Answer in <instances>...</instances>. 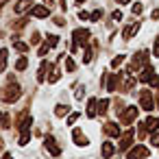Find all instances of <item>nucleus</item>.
Here are the masks:
<instances>
[{"mask_svg": "<svg viewBox=\"0 0 159 159\" xmlns=\"http://www.w3.org/2000/svg\"><path fill=\"white\" fill-rule=\"evenodd\" d=\"M152 20H159V9H155V11H152Z\"/></svg>", "mask_w": 159, "mask_h": 159, "instance_id": "nucleus-35", "label": "nucleus"}, {"mask_svg": "<svg viewBox=\"0 0 159 159\" xmlns=\"http://www.w3.org/2000/svg\"><path fill=\"white\" fill-rule=\"evenodd\" d=\"M139 105H142V109H146V111H152V109H155L152 96H150L148 89H142V94H139Z\"/></svg>", "mask_w": 159, "mask_h": 159, "instance_id": "nucleus-3", "label": "nucleus"}, {"mask_svg": "<svg viewBox=\"0 0 159 159\" xmlns=\"http://www.w3.org/2000/svg\"><path fill=\"white\" fill-rule=\"evenodd\" d=\"M105 133H107V135H111V137H118V135H120V129H118V124L107 122V124H105Z\"/></svg>", "mask_w": 159, "mask_h": 159, "instance_id": "nucleus-11", "label": "nucleus"}, {"mask_svg": "<svg viewBox=\"0 0 159 159\" xmlns=\"http://www.w3.org/2000/svg\"><path fill=\"white\" fill-rule=\"evenodd\" d=\"M0 148H2V139H0Z\"/></svg>", "mask_w": 159, "mask_h": 159, "instance_id": "nucleus-39", "label": "nucleus"}, {"mask_svg": "<svg viewBox=\"0 0 159 159\" xmlns=\"http://www.w3.org/2000/svg\"><path fill=\"white\" fill-rule=\"evenodd\" d=\"M133 13H135V16H139V13H142V5H139V2H135V5H133Z\"/></svg>", "mask_w": 159, "mask_h": 159, "instance_id": "nucleus-29", "label": "nucleus"}, {"mask_svg": "<svg viewBox=\"0 0 159 159\" xmlns=\"http://www.w3.org/2000/svg\"><path fill=\"white\" fill-rule=\"evenodd\" d=\"M137 118V107H126V111H120V122L122 124H131Z\"/></svg>", "mask_w": 159, "mask_h": 159, "instance_id": "nucleus-4", "label": "nucleus"}, {"mask_svg": "<svg viewBox=\"0 0 159 159\" xmlns=\"http://www.w3.org/2000/svg\"><path fill=\"white\" fill-rule=\"evenodd\" d=\"M46 70H48V63L44 61V63L39 66V72H37V81H39V83H42V81L46 79Z\"/></svg>", "mask_w": 159, "mask_h": 159, "instance_id": "nucleus-19", "label": "nucleus"}, {"mask_svg": "<svg viewBox=\"0 0 159 159\" xmlns=\"http://www.w3.org/2000/svg\"><path fill=\"white\" fill-rule=\"evenodd\" d=\"M9 2V0H0V7H2V5H7Z\"/></svg>", "mask_w": 159, "mask_h": 159, "instance_id": "nucleus-36", "label": "nucleus"}, {"mask_svg": "<svg viewBox=\"0 0 159 159\" xmlns=\"http://www.w3.org/2000/svg\"><path fill=\"white\" fill-rule=\"evenodd\" d=\"M46 42L50 44V48H55V46L59 44V37H57V35H46Z\"/></svg>", "mask_w": 159, "mask_h": 159, "instance_id": "nucleus-22", "label": "nucleus"}, {"mask_svg": "<svg viewBox=\"0 0 159 159\" xmlns=\"http://www.w3.org/2000/svg\"><path fill=\"white\" fill-rule=\"evenodd\" d=\"M5 68H7V48L0 50V72H5Z\"/></svg>", "mask_w": 159, "mask_h": 159, "instance_id": "nucleus-18", "label": "nucleus"}, {"mask_svg": "<svg viewBox=\"0 0 159 159\" xmlns=\"http://www.w3.org/2000/svg\"><path fill=\"white\" fill-rule=\"evenodd\" d=\"M107 107H109V100H98V113H107Z\"/></svg>", "mask_w": 159, "mask_h": 159, "instance_id": "nucleus-23", "label": "nucleus"}, {"mask_svg": "<svg viewBox=\"0 0 159 159\" xmlns=\"http://www.w3.org/2000/svg\"><path fill=\"white\" fill-rule=\"evenodd\" d=\"M100 18H102V11H100V9H96V11H94V13L89 16V20H94V22H98Z\"/></svg>", "mask_w": 159, "mask_h": 159, "instance_id": "nucleus-24", "label": "nucleus"}, {"mask_svg": "<svg viewBox=\"0 0 159 159\" xmlns=\"http://www.w3.org/2000/svg\"><path fill=\"white\" fill-rule=\"evenodd\" d=\"M118 79H120V74H109V81H107V92H116Z\"/></svg>", "mask_w": 159, "mask_h": 159, "instance_id": "nucleus-12", "label": "nucleus"}, {"mask_svg": "<svg viewBox=\"0 0 159 159\" xmlns=\"http://www.w3.org/2000/svg\"><path fill=\"white\" fill-rule=\"evenodd\" d=\"M68 111H70V107H66V105H57V107H55V113H57L59 118H61V116H66Z\"/></svg>", "mask_w": 159, "mask_h": 159, "instance_id": "nucleus-20", "label": "nucleus"}, {"mask_svg": "<svg viewBox=\"0 0 159 159\" xmlns=\"http://www.w3.org/2000/svg\"><path fill=\"white\" fill-rule=\"evenodd\" d=\"M144 126H146V131H157V129H159V120L150 116V118L144 122Z\"/></svg>", "mask_w": 159, "mask_h": 159, "instance_id": "nucleus-13", "label": "nucleus"}, {"mask_svg": "<svg viewBox=\"0 0 159 159\" xmlns=\"http://www.w3.org/2000/svg\"><path fill=\"white\" fill-rule=\"evenodd\" d=\"M79 18H81V20H89V13H87V11H81Z\"/></svg>", "mask_w": 159, "mask_h": 159, "instance_id": "nucleus-31", "label": "nucleus"}, {"mask_svg": "<svg viewBox=\"0 0 159 159\" xmlns=\"http://www.w3.org/2000/svg\"><path fill=\"white\" fill-rule=\"evenodd\" d=\"M113 20H122V11H113Z\"/></svg>", "mask_w": 159, "mask_h": 159, "instance_id": "nucleus-32", "label": "nucleus"}, {"mask_svg": "<svg viewBox=\"0 0 159 159\" xmlns=\"http://www.w3.org/2000/svg\"><path fill=\"white\" fill-rule=\"evenodd\" d=\"M76 120H79V113H72V116L68 118V126H72V124H74Z\"/></svg>", "mask_w": 159, "mask_h": 159, "instance_id": "nucleus-27", "label": "nucleus"}, {"mask_svg": "<svg viewBox=\"0 0 159 159\" xmlns=\"http://www.w3.org/2000/svg\"><path fill=\"white\" fill-rule=\"evenodd\" d=\"M26 66H29V61H26V57H20L18 59V63H16V68L22 72V70H26Z\"/></svg>", "mask_w": 159, "mask_h": 159, "instance_id": "nucleus-21", "label": "nucleus"}, {"mask_svg": "<svg viewBox=\"0 0 159 159\" xmlns=\"http://www.w3.org/2000/svg\"><path fill=\"white\" fill-rule=\"evenodd\" d=\"M18 96H20V87H18V85H13V79H11V85L5 89V94H2V100H5V102H13Z\"/></svg>", "mask_w": 159, "mask_h": 159, "instance_id": "nucleus-2", "label": "nucleus"}, {"mask_svg": "<svg viewBox=\"0 0 159 159\" xmlns=\"http://www.w3.org/2000/svg\"><path fill=\"white\" fill-rule=\"evenodd\" d=\"M122 61H124V57H122V55H120V57H116V59L111 61V68H118V66H120Z\"/></svg>", "mask_w": 159, "mask_h": 159, "instance_id": "nucleus-25", "label": "nucleus"}, {"mask_svg": "<svg viewBox=\"0 0 159 159\" xmlns=\"http://www.w3.org/2000/svg\"><path fill=\"white\" fill-rule=\"evenodd\" d=\"M44 144H46V150H48L50 155H55V157H57V155H61V148H59V146H55V137H46V139H44Z\"/></svg>", "mask_w": 159, "mask_h": 159, "instance_id": "nucleus-6", "label": "nucleus"}, {"mask_svg": "<svg viewBox=\"0 0 159 159\" xmlns=\"http://www.w3.org/2000/svg\"><path fill=\"white\" fill-rule=\"evenodd\" d=\"M83 92H85V87H79V92H76V98H79V100L83 98Z\"/></svg>", "mask_w": 159, "mask_h": 159, "instance_id": "nucleus-33", "label": "nucleus"}, {"mask_svg": "<svg viewBox=\"0 0 159 159\" xmlns=\"http://www.w3.org/2000/svg\"><path fill=\"white\" fill-rule=\"evenodd\" d=\"M13 46H16V50H20V52H26V50H29V46H26L24 42H20V39H18V35L13 37Z\"/></svg>", "mask_w": 159, "mask_h": 159, "instance_id": "nucleus-17", "label": "nucleus"}, {"mask_svg": "<svg viewBox=\"0 0 159 159\" xmlns=\"http://www.w3.org/2000/svg\"><path fill=\"white\" fill-rule=\"evenodd\" d=\"M118 2H120V5H126V2H129V0H118Z\"/></svg>", "mask_w": 159, "mask_h": 159, "instance_id": "nucleus-37", "label": "nucleus"}, {"mask_svg": "<svg viewBox=\"0 0 159 159\" xmlns=\"http://www.w3.org/2000/svg\"><path fill=\"white\" fill-rule=\"evenodd\" d=\"M76 2H79V5H81V2H85V0H76Z\"/></svg>", "mask_w": 159, "mask_h": 159, "instance_id": "nucleus-38", "label": "nucleus"}, {"mask_svg": "<svg viewBox=\"0 0 159 159\" xmlns=\"http://www.w3.org/2000/svg\"><path fill=\"white\" fill-rule=\"evenodd\" d=\"M72 139L76 142V146H87V137L83 135L81 129H74V131H72Z\"/></svg>", "mask_w": 159, "mask_h": 159, "instance_id": "nucleus-7", "label": "nucleus"}, {"mask_svg": "<svg viewBox=\"0 0 159 159\" xmlns=\"http://www.w3.org/2000/svg\"><path fill=\"white\" fill-rule=\"evenodd\" d=\"M31 42H33V44H37V42H39V35H37V33H33V37H31Z\"/></svg>", "mask_w": 159, "mask_h": 159, "instance_id": "nucleus-34", "label": "nucleus"}, {"mask_svg": "<svg viewBox=\"0 0 159 159\" xmlns=\"http://www.w3.org/2000/svg\"><path fill=\"white\" fill-rule=\"evenodd\" d=\"M66 68H68V70H70V72H74V68H76V66H74V61H72V59H70V57H68V59H66Z\"/></svg>", "mask_w": 159, "mask_h": 159, "instance_id": "nucleus-26", "label": "nucleus"}, {"mask_svg": "<svg viewBox=\"0 0 159 159\" xmlns=\"http://www.w3.org/2000/svg\"><path fill=\"white\" fill-rule=\"evenodd\" d=\"M33 16H35V18H48L50 11H48L46 7H33Z\"/></svg>", "mask_w": 159, "mask_h": 159, "instance_id": "nucleus-14", "label": "nucleus"}, {"mask_svg": "<svg viewBox=\"0 0 159 159\" xmlns=\"http://www.w3.org/2000/svg\"><path fill=\"white\" fill-rule=\"evenodd\" d=\"M113 152H116V146H113L111 142H105V144H102V157H111Z\"/></svg>", "mask_w": 159, "mask_h": 159, "instance_id": "nucleus-15", "label": "nucleus"}, {"mask_svg": "<svg viewBox=\"0 0 159 159\" xmlns=\"http://www.w3.org/2000/svg\"><path fill=\"white\" fill-rule=\"evenodd\" d=\"M152 52H155V57H159V37L155 39V50H152Z\"/></svg>", "mask_w": 159, "mask_h": 159, "instance_id": "nucleus-30", "label": "nucleus"}, {"mask_svg": "<svg viewBox=\"0 0 159 159\" xmlns=\"http://www.w3.org/2000/svg\"><path fill=\"white\" fill-rule=\"evenodd\" d=\"M137 31H139V22H135V24L126 26V29H124V33H122V37H124V39H131V37H133Z\"/></svg>", "mask_w": 159, "mask_h": 159, "instance_id": "nucleus-10", "label": "nucleus"}, {"mask_svg": "<svg viewBox=\"0 0 159 159\" xmlns=\"http://www.w3.org/2000/svg\"><path fill=\"white\" fill-rule=\"evenodd\" d=\"M29 9H33V0H20V2L16 5V13H24Z\"/></svg>", "mask_w": 159, "mask_h": 159, "instance_id": "nucleus-9", "label": "nucleus"}, {"mask_svg": "<svg viewBox=\"0 0 159 159\" xmlns=\"http://www.w3.org/2000/svg\"><path fill=\"white\" fill-rule=\"evenodd\" d=\"M142 157H148V148H144V146H135L126 155V159H142Z\"/></svg>", "mask_w": 159, "mask_h": 159, "instance_id": "nucleus-5", "label": "nucleus"}, {"mask_svg": "<svg viewBox=\"0 0 159 159\" xmlns=\"http://www.w3.org/2000/svg\"><path fill=\"white\" fill-rule=\"evenodd\" d=\"M131 142H133V131L129 129V131L124 133V137L120 139V150H126V148L131 146Z\"/></svg>", "mask_w": 159, "mask_h": 159, "instance_id": "nucleus-8", "label": "nucleus"}, {"mask_svg": "<svg viewBox=\"0 0 159 159\" xmlns=\"http://www.w3.org/2000/svg\"><path fill=\"white\" fill-rule=\"evenodd\" d=\"M96 105H98L96 98H89V102H87V116H89V118L96 116Z\"/></svg>", "mask_w": 159, "mask_h": 159, "instance_id": "nucleus-16", "label": "nucleus"}, {"mask_svg": "<svg viewBox=\"0 0 159 159\" xmlns=\"http://www.w3.org/2000/svg\"><path fill=\"white\" fill-rule=\"evenodd\" d=\"M72 39H74V44H72V52H76L79 46H85V44H87V39H89V31H87V29H76V31L72 33Z\"/></svg>", "mask_w": 159, "mask_h": 159, "instance_id": "nucleus-1", "label": "nucleus"}, {"mask_svg": "<svg viewBox=\"0 0 159 159\" xmlns=\"http://www.w3.org/2000/svg\"><path fill=\"white\" fill-rule=\"evenodd\" d=\"M150 144H152V146H159V133H152V137H150Z\"/></svg>", "mask_w": 159, "mask_h": 159, "instance_id": "nucleus-28", "label": "nucleus"}]
</instances>
